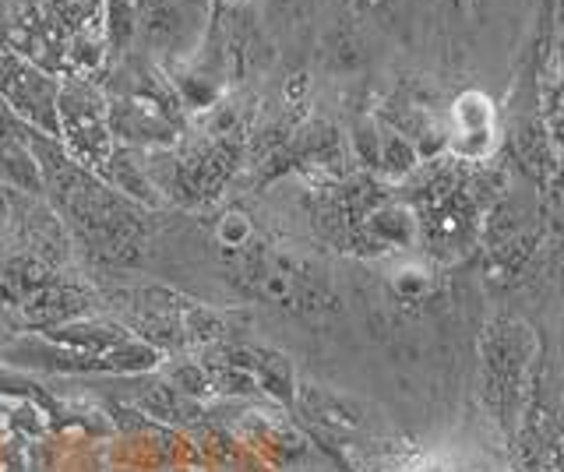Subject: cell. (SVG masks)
Wrapping results in <instances>:
<instances>
[{"instance_id":"2","label":"cell","mask_w":564,"mask_h":472,"mask_svg":"<svg viewBox=\"0 0 564 472\" xmlns=\"http://www.w3.org/2000/svg\"><path fill=\"white\" fill-rule=\"evenodd\" d=\"M212 11L216 0H134L138 40L166 61H187L216 22Z\"/></svg>"},{"instance_id":"5","label":"cell","mask_w":564,"mask_h":472,"mask_svg":"<svg viewBox=\"0 0 564 472\" xmlns=\"http://www.w3.org/2000/svg\"><path fill=\"white\" fill-rule=\"evenodd\" d=\"M0 177H4L18 190L40 195L43 173H40V163H35L29 142H11V138H0Z\"/></svg>"},{"instance_id":"1","label":"cell","mask_w":564,"mask_h":472,"mask_svg":"<svg viewBox=\"0 0 564 472\" xmlns=\"http://www.w3.org/2000/svg\"><path fill=\"white\" fill-rule=\"evenodd\" d=\"M57 117H61L57 142L64 145V152L78 166L102 173V166L113 155V134H110V117H106L102 89H96L93 78L61 81Z\"/></svg>"},{"instance_id":"3","label":"cell","mask_w":564,"mask_h":472,"mask_svg":"<svg viewBox=\"0 0 564 472\" xmlns=\"http://www.w3.org/2000/svg\"><path fill=\"white\" fill-rule=\"evenodd\" d=\"M0 99H4L35 134H46V138L61 134V117H57L61 78L50 75L46 67L32 64L11 46L0 50Z\"/></svg>"},{"instance_id":"8","label":"cell","mask_w":564,"mask_h":472,"mask_svg":"<svg viewBox=\"0 0 564 472\" xmlns=\"http://www.w3.org/2000/svg\"><path fill=\"white\" fill-rule=\"evenodd\" d=\"M32 128L18 117L4 99H0V138H11V142H32Z\"/></svg>"},{"instance_id":"9","label":"cell","mask_w":564,"mask_h":472,"mask_svg":"<svg viewBox=\"0 0 564 472\" xmlns=\"http://www.w3.org/2000/svg\"><path fill=\"white\" fill-rule=\"evenodd\" d=\"M11 40V14H8V4H0V50L8 46Z\"/></svg>"},{"instance_id":"6","label":"cell","mask_w":564,"mask_h":472,"mask_svg":"<svg viewBox=\"0 0 564 472\" xmlns=\"http://www.w3.org/2000/svg\"><path fill=\"white\" fill-rule=\"evenodd\" d=\"M102 173H106V180H110V187L113 190H123L128 198H134V201H145V205H155L159 198L152 195V180L145 177V169H141L134 160H131V152L128 149H113V155H110V163L102 166Z\"/></svg>"},{"instance_id":"4","label":"cell","mask_w":564,"mask_h":472,"mask_svg":"<svg viewBox=\"0 0 564 472\" xmlns=\"http://www.w3.org/2000/svg\"><path fill=\"white\" fill-rule=\"evenodd\" d=\"M494 138V107L484 92H463L452 107V149L469 160H480Z\"/></svg>"},{"instance_id":"7","label":"cell","mask_w":564,"mask_h":472,"mask_svg":"<svg viewBox=\"0 0 564 472\" xmlns=\"http://www.w3.org/2000/svg\"><path fill=\"white\" fill-rule=\"evenodd\" d=\"M378 166L388 173V177H405V173L416 166L413 142H405V138L395 131H384L378 138Z\"/></svg>"}]
</instances>
